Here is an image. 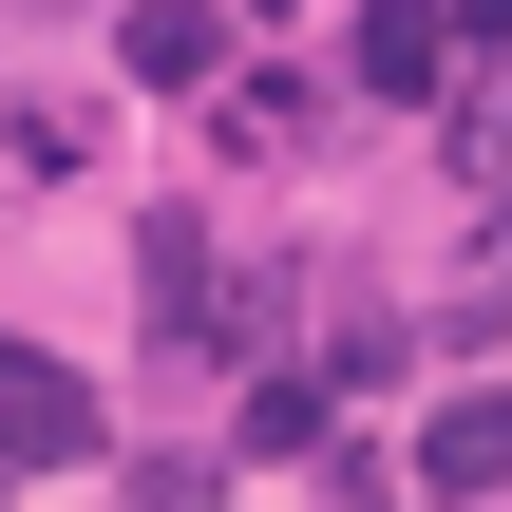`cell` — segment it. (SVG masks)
Masks as SVG:
<instances>
[{"mask_svg": "<svg viewBox=\"0 0 512 512\" xmlns=\"http://www.w3.org/2000/svg\"><path fill=\"white\" fill-rule=\"evenodd\" d=\"M209 133H228V152H304V133H323V95H304V76H228V114H209Z\"/></svg>", "mask_w": 512, "mask_h": 512, "instance_id": "obj_7", "label": "cell"}, {"mask_svg": "<svg viewBox=\"0 0 512 512\" xmlns=\"http://www.w3.org/2000/svg\"><path fill=\"white\" fill-rule=\"evenodd\" d=\"M228 437H247V456H323V437H342V380H304V361H266Z\"/></svg>", "mask_w": 512, "mask_h": 512, "instance_id": "obj_6", "label": "cell"}, {"mask_svg": "<svg viewBox=\"0 0 512 512\" xmlns=\"http://www.w3.org/2000/svg\"><path fill=\"white\" fill-rule=\"evenodd\" d=\"M342 76H361V95L399 114V95H437V76H456V19H437V0H361V38H342Z\"/></svg>", "mask_w": 512, "mask_h": 512, "instance_id": "obj_3", "label": "cell"}, {"mask_svg": "<svg viewBox=\"0 0 512 512\" xmlns=\"http://www.w3.org/2000/svg\"><path fill=\"white\" fill-rule=\"evenodd\" d=\"M0 456H19V475H38V456H95V399H76L38 342H0Z\"/></svg>", "mask_w": 512, "mask_h": 512, "instance_id": "obj_4", "label": "cell"}, {"mask_svg": "<svg viewBox=\"0 0 512 512\" xmlns=\"http://www.w3.org/2000/svg\"><path fill=\"white\" fill-rule=\"evenodd\" d=\"M133 266H152V342H171V361H209V304H228V285H209V228L171 209V228H152Z\"/></svg>", "mask_w": 512, "mask_h": 512, "instance_id": "obj_5", "label": "cell"}, {"mask_svg": "<svg viewBox=\"0 0 512 512\" xmlns=\"http://www.w3.org/2000/svg\"><path fill=\"white\" fill-rule=\"evenodd\" d=\"M456 38H475V57H494V38H512V0H456Z\"/></svg>", "mask_w": 512, "mask_h": 512, "instance_id": "obj_9", "label": "cell"}, {"mask_svg": "<svg viewBox=\"0 0 512 512\" xmlns=\"http://www.w3.org/2000/svg\"><path fill=\"white\" fill-rule=\"evenodd\" d=\"M114 76H133V95H209V76H228V19H209V0H133V19H114Z\"/></svg>", "mask_w": 512, "mask_h": 512, "instance_id": "obj_2", "label": "cell"}, {"mask_svg": "<svg viewBox=\"0 0 512 512\" xmlns=\"http://www.w3.org/2000/svg\"><path fill=\"white\" fill-rule=\"evenodd\" d=\"M456 190L512 228V95H475V114H456Z\"/></svg>", "mask_w": 512, "mask_h": 512, "instance_id": "obj_8", "label": "cell"}, {"mask_svg": "<svg viewBox=\"0 0 512 512\" xmlns=\"http://www.w3.org/2000/svg\"><path fill=\"white\" fill-rule=\"evenodd\" d=\"M418 494H437V512L512 494V380H456V399L418 418Z\"/></svg>", "mask_w": 512, "mask_h": 512, "instance_id": "obj_1", "label": "cell"}]
</instances>
